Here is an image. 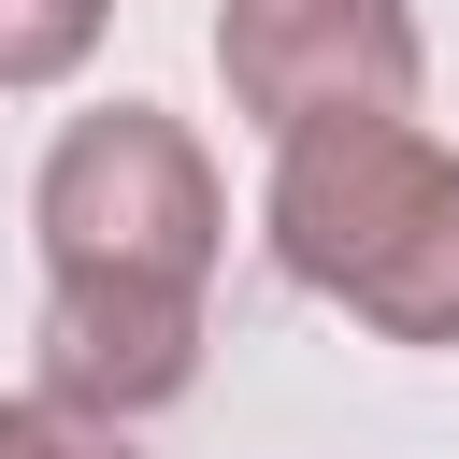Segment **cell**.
Instances as JSON below:
<instances>
[{"mask_svg":"<svg viewBox=\"0 0 459 459\" xmlns=\"http://www.w3.org/2000/svg\"><path fill=\"white\" fill-rule=\"evenodd\" d=\"M273 258L387 344H459V143L416 115H330L273 143Z\"/></svg>","mask_w":459,"mask_h":459,"instance_id":"6da1fadb","label":"cell"},{"mask_svg":"<svg viewBox=\"0 0 459 459\" xmlns=\"http://www.w3.org/2000/svg\"><path fill=\"white\" fill-rule=\"evenodd\" d=\"M29 230H43V273H129V287H201L215 244H230V186L201 158L186 115L158 100H100L43 143V186H29Z\"/></svg>","mask_w":459,"mask_h":459,"instance_id":"7a4b0ae2","label":"cell"},{"mask_svg":"<svg viewBox=\"0 0 459 459\" xmlns=\"http://www.w3.org/2000/svg\"><path fill=\"white\" fill-rule=\"evenodd\" d=\"M215 86L244 129H330V115H416L430 43L402 0H215Z\"/></svg>","mask_w":459,"mask_h":459,"instance_id":"3957f363","label":"cell"},{"mask_svg":"<svg viewBox=\"0 0 459 459\" xmlns=\"http://www.w3.org/2000/svg\"><path fill=\"white\" fill-rule=\"evenodd\" d=\"M43 387L100 416H158L201 387V287H129V273H57L43 301Z\"/></svg>","mask_w":459,"mask_h":459,"instance_id":"277c9868","label":"cell"},{"mask_svg":"<svg viewBox=\"0 0 459 459\" xmlns=\"http://www.w3.org/2000/svg\"><path fill=\"white\" fill-rule=\"evenodd\" d=\"M115 0H0V86H72L100 57Z\"/></svg>","mask_w":459,"mask_h":459,"instance_id":"5b68a950","label":"cell"},{"mask_svg":"<svg viewBox=\"0 0 459 459\" xmlns=\"http://www.w3.org/2000/svg\"><path fill=\"white\" fill-rule=\"evenodd\" d=\"M0 459H143V445H129V416H100L72 387H29V402H0Z\"/></svg>","mask_w":459,"mask_h":459,"instance_id":"8992f818","label":"cell"}]
</instances>
